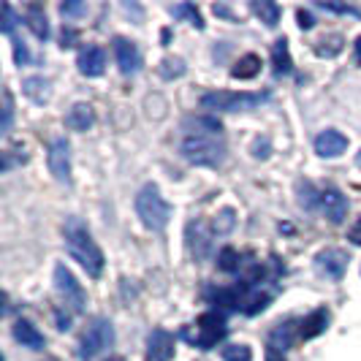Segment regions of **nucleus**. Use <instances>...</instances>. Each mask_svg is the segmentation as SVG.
I'll return each mask as SVG.
<instances>
[{"label":"nucleus","mask_w":361,"mask_h":361,"mask_svg":"<svg viewBox=\"0 0 361 361\" xmlns=\"http://www.w3.org/2000/svg\"><path fill=\"white\" fill-rule=\"evenodd\" d=\"M250 8L255 11V17L261 19L267 27H277V22H280V6L277 3H271V0H255L250 3Z\"/></svg>","instance_id":"nucleus-23"},{"label":"nucleus","mask_w":361,"mask_h":361,"mask_svg":"<svg viewBox=\"0 0 361 361\" xmlns=\"http://www.w3.org/2000/svg\"><path fill=\"white\" fill-rule=\"evenodd\" d=\"M190 329H196V334L193 331H188V326L180 331V337L185 343H190L193 348H201V350H212L226 334H228V326H226V315L223 312H217V310H209V312H204L199 315V321L196 326H190Z\"/></svg>","instance_id":"nucleus-4"},{"label":"nucleus","mask_w":361,"mask_h":361,"mask_svg":"<svg viewBox=\"0 0 361 361\" xmlns=\"http://www.w3.org/2000/svg\"><path fill=\"white\" fill-rule=\"evenodd\" d=\"M329 329V310H315L310 312L305 321H299V340H312L318 334H324Z\"/></svg>","instance_id":"nucleus-17"},{"label":"nucleus","mask_w":361,"mask_h":361,"mask_svg":"<svg viewBox=\"0 0 361 361\" xmlns=\"http://www.w3.org/2000/svg\"><path fill=\"white\" fill-rule=\"evenodd\" d=\"M318 209L329 217V223L340 226L345 217H348V199L337 188H324L321 190V199H318Z\"/></svg>","instance_id":"nucleus-11"},{"label":"nucleus","mask_w":361,"mask_h":361,"mask_svg":"<svg viewBox=\"0 0 361 361\" xmlns=\"http://www.w3.org/2000/svg\"><path fill=\"white\" fill-rule=\"evenodd\" d=\"M76 66H79V73H82V76L95 79V76H101V73L106 71V52H104L98 44H87V47L79 52V57H76Z\"/></svg>","instance_id":"nucleus-14"},{"label":"nucleus","mask_w":361,"mask_h":361,"mask_svg":"<svg viewBox=\"0 0 361 361\" xmlns=\"http://www.w3.org/2000/svg\"><path fill=\"white\" fill-rule=\"evenodd\" d=\"M63 239H66V250H68L73 261L87 271L90 277H101V271H104V253H101L98 242L92 239L90 228L79 217H68L66 220Z\"/></svg>","instance_id":"nucleus-1"},{"label":"nucleus","mask_w":361,"mask_h":361,"mask_svg":"<svg viewBox=\"0 0 361 361\" xmlns=\"http://www.w3.org/2000/svg\"><path fill=\"white\" fill-rule=\"evenodd\" d=\"M185 73V63L180 57L177 60H163L161 63V76L163 79H174V76H182Z\"/></svg>","instance_id":"nucleus-30"},{"label":"nucleus","mask_w":361,"mask_h":361,"mask_svg":"<svg viewBox=\"0 0 361 361\" xmlns=\"http://www.w3.org/2000/svg\"><path fill=\"white\" fill-rule=\"evenodd\" d=\"M109 361H123V359H109Z\"/></svg>","instance_id":"nucleus-42"},{"label":"nucleus","mask_w":361,"mask_h":361,"mask_svg":"<svg viewBox=\"0 0 361 361\" xmlns=\"http://www.w3.org/2000/svg\"><path fill=\"white\" fill-rule=\"evenodd\" d=\"M217 269L234 274V271L242 269V255L236 253L234 247H223V250L217 253Z\"/></svg>","instance_id":"nucleus-25"},{"label":"nucleus","mask_w":361,"mask_h":361,"mask_svg":"<svg viewBox=\"0 0 361 361\" xmlns=\"http://www.w3.org/2000/svg\"><path fill=\"white\" fill-rule=\"evenodd\" d=\"M171 14L177 19H190V25L196 27V30H204V19H201V14H199V8L193 6V3H180V6H174L171 8Z\"/></svg>","instance_id":"nucleus-26"},{"label":"nucleus","mask_w":361,"mask_h":361,"mask_svg":"<svg viewBox=\"0 0 361 361\" xmlns=\"http://www.w3.org/2000/svg\"><path fill=\"white\" fill-rule=\"evenodd\" d=\"M111 47H114V57H117V66H120V73H123V76H136V73L142 71L145 60H142V52H139V47H136L133 41H128V38H114Z\"/></svg>","instance_id":"nucleus-9"},{"label":"nucleus","mask_w":361,"mask_h":361,"mask_svg":"<svg viewBox=\"0 0 361 361\" xmlns=\"http://www.w3.org/2000/svg\"><path fill=\"white\" fill-rule=\"evenodd\" d=\"M264 101H269V92H204L201 106L209 111H250L258 109Z\"/></svg>","instance_id":"nucleus-5"},{"label":"nucleus","mask_w":361,"mask_h":361,"mask_svg":"<svg viewBox=\"0 0 361 361\" xmlns=\"http://www.w3.org/2000/svg\"><path fill=\"white\" fill-rule=\"evenodd\" d=\"M54 288L66 299V305H68L73 312H82V310H85V302H87L85 288H82V283L73 277V271L68 269L66 264H57V267H54Z\"/></svg>","instance_id":"nucleus-7"},{"label":"nucleus","mask_w":361,"mask_h":361,"mask_svg":"<svg viewBox=\"0 0 361 361\" xmlns=\"http://www.w3.org/2000/svg\"><path fill=\"white\" fill-rule=\"evenodd\" d=\"M182 130H188V136H220L223 126L215 117H188L182 123Z\"/></svg>","instance_id":"nucleus-18"},{"label":"nucleus","mask_w":361,"mask_h":361,"mask_svg":"<svg viewBox=\"0 0 361 361\" xmlns=\"http://www.w3.org/2000/svg\"><path fill=\"white\" fill-rule=\"evenodd\" d=\"M174 359V334L166 329H152L147 337V361Z\"/></svg>","instance_id":"nucleus-12"},{"label":"nucleus","mask_w":361,"mask_h":361,"mask_svg":"<svg viewBox=\"0 0 361 361\" xmlns=\"http://www.w3.org/2000/svg\"><path fill=\"white\" fill-rule=\"evenodd\" d=\"M223 361H253V350L247 345H226L220 348Z\"/></svg>","instance_id":"nucleus-27"},{"label":"nucleus","mask_w":361,"mask_h":361,"mask_svg":"<svg viewBox=\"0 0 361 361\" xmlns=\"http://www.w3.org/2000/svg\"><path fill=\"white\" fill-rule=\"evenodd\" d=\"M312 147H315V152L321 158H340L345 149H348V136L340 133V130H334V128H326L324 133L315 136Z\"/></svg>","instance_id":"nucleus-15"},{"label":"nucleus","mask_w":361,"mask_h":361,"mask_svg":"<svg viewBox=\"0 0 361 361\" xmlns=\"http://www.w3.org/2000/svg\"><path fill=\"white\" fill-rule=\"evenodd\" d=\"M348 239L356 245V247H361V217L350 226V231H348Z\"/></svg>","instance_id":"nucleus-37"},{"label":"nucleus","mask_w":361,"mask_h":361,"mask_svg":"<svg viewBox=\"0 0 361 361\" xmlns=\"http://www.w3.org/2000/svg\"><path fill=\"white\" fill-rule=\"evenodd\" d=\"M258 71H261V57L258 54H245L231 68V76L234 79H253V76H258Z\"/></svg>","instance_id":"nucleus-24"},{"label":"nucleus","mask_w":361,"mask_h":361,"mask_svg":"<svg viewBox=\"0 0 361 361\" xmlns=\"http://www.w3.org/2000/svg\"><path fill=\"white\" fill-rule=\"evenodd\" d=\"M318 6H321V8H326V11H334V14H350V17H361L359 8L348 6V3H329V0H321Z\"/></svg>","instance_id":"nucleus-32"},{"label":"nucleus","mask_w":361,"mask_h":361,"mask_svg":"<svg viewBox=\"0 0 361 361\" xmlns=\"http://www.w3.org/2000/svg\"><path fill=\"white\" fill-rule=\"evenodd\" d=\"M95 123V111L90 104H73L71 111L66 114V126L71 130H87Z\"/></svg>","instance_id":"nucleus-21"},{"label":"nucleus","mask_w":361,"mask_h":361,"mask_svg":"<svg viewBox=\"0 0 361 361\" xmlns=\"http://www.w3.org/2000/svg\"><path fill=\"white\" fill-rule=\"evenodd\" d=\"M54 318H57V329H60V331H68V329H71V315H68V312L57 310Z\"/></svg>","instance_id":"nucleus-36"},{"label":"nucleus","mask_w":361,"mask_h":361,"mask_svg":"<svg viewBox=\"0 0 361 361\" xmlns=\"http://www.w3.org/2000/svg\"><path fill=\"white\" fill-rule=\"evenodd\" d=\"M180 155L190 166L217 169L226 161V145L220 142V136H185L180 142Z\"/></svg>","instance_id":"nucleus-3"},{"label":"nucleus","mask_w":361,"mask_h":361,"mask_svg":"<svg viewBox=\"0 0 361 361\" xmlns=\"http://www.w3.org/2000/svg\"><path fill=\"white\" fill-rule=\"evenodd\" d=\"M356 166H359V169H361V152H359V155H356Z\"/></svg>","instance_id":"nucleus-41"},{"label":"nucleus","mask_w":361,"mask_h":361,"mask_svg":"<svg viewBox=\"0 0 361 361\" xmlns=\"http://www.w3.org/2000/svg\"><path fill=\"white\" fill-rule=\"evenodd\" d=\"M267 361H286V353L277 350V348H271V345H267Z\"/></svg>","instance_id":"nucleus-38"},{"label":"nucleus","mask_w":361,"mask_h":361,"mask_svg":"<svg viewBox=\"0 0 361 361\" xmlns=\"http://www.w3.org/2000/svg\"><path fill=\"white\" fill-rule=\"evenodd\" d=\"M348 261H350L348 253L340 250V247H329V250L315 255V267H318V271L326 274V277H331V280H340V277H343L345 269H348Z\"/></svg>","instance_id":"nucleus-13"},{"label":"nucleus","mask_w":361,"mask_h":361,"mask_svg":"<svg viewBox=\"0 0 361 361\" xmlns=\"http://www.w3.org/2000/svg\"><path fill=\"white\" fill-rule=\"evenodd\" d=\"M60 14L63 17H82V14H87V6L85 3H63L60 6Z\"/></svg>","instance_id":"nucleus-34"},{"label":"nucleus","mask_w":361,"mask_h":361,"mask_svg":"<svg viewBox=\"0 0 361 361\" xmlns=\"http://www.w3.org/2000/svg\"><path fill=\"white\" fill-rule=\"evenodd\" d=\"M25 25L30 27V33L38 38V41H47L49 38V22H47V14H44V8L33 3V6H27V11H25Z\"/></svg>","instance_id":"nucleus-20"},{"label":"nucleus","mask_w":361,"mask_h":361,"mask_svg":"<svg viewBox=\"0 0 361 361\" xmlns=\"http://www.w3.org/2000/svg\"><path fill=\"white\" fill-rule=\"evenodd\" d=\"M271 63H274V73H290L293 68V60H290V49H288V41L286 38H277L271 44Z\"/></svg>","instance_id":"nucleus-22"},{"label":"nucleus","mask_w":361,"mask_h":361,"mask_svg":"<svg viewBox=\"0 0 361 361\" xmlns=\"http://www.w3.org/2000/svg\"><path fill=\"white\" fill-rule=\"evenodd\" d=\"M356 60H359V66H361V36L356 38Z\"/></svg>","instance_id":"nucleus-40"},{"label":"nucleus","mask_w":361,"mask_h":361,"mask_svg":"<svg viewBox=\"0 0 361 361\" xmlns=\"http://www.w3.org/2000/svg\"><path fill=\"white\" fill-rule=\"evenodd\" d=\"M73 38H76V33H73V30H63V49H66V47H73V44H71Z\"/></svg>","instance_id":"nucleus-39"},{"label":"nucleus","mask_w":361,"mask_h":361,"mask_svg":"<svg viewBox=\"0 0 361 361\" xmlns=\"http://www.w3.org/2000/svg\"><path fill=\"white\" fill-rule=\"evenodd\" d=\"M136 215L149 231H163L171 220V204L163 199L155 182H147L136 193Z\"/></svg>","instance_id":"nucleus-2"},{"label":"nucleus","mask_w":361,"mask_h":361,"mask_svg":"<svg viewBox=\"0 0 361 361\" xmlns=\"http://www.w3.org/2000/svg\"><path fill=\"white\" fill-rule=\"evenodd\" d=\"M11 334H14V340H17L22 348H30V350H41V348L47 345L44 334L38 331L36 326L30 324V321H22V318L11 326Z\"/></svg>","instance_id":"nucleus-16"},{"label":"nucleus","mask_w":361,"mask_h":361,"mask_svg":"<svg viewBox=\"0 0 361 361\" xmlns=\"http://www.w3.org/2000/svg\"><path fill=\"white\" fill-rule=\"evenodd\" d=\"M17 22H19L17 11H14V8L6 3V6H3V27H0V30H3L6 36L14 38V27H17Z\"/></svg>","instance_id":"nucleus-31"},{"label":"nucleus","mask_w":361,"mask_h":361,"mask_svg":"<svg viewBox=\"0 0 361 361\" xmlns=\"http://www.w3.org/2000/svg\"><path fill=\"white\" fill-rule=\"evenodd\" d=\"M114 345V326L106 318H95L87 331L82 334V345H79V359L92 361L95 356H101L104 350H109Z\"/></svg>","instance_id":"nucleus-6"},{"label":"nucleus","mask_w":361,"mask_h":361,"mask_svg":"<svg viewBox=\"0 0 361 361\" xmlns=\"http://www.w3.org/2000/svg\"><path fill=\"white\" fill-rule=\"evenodd\" d=\"M22 90H25V95H27L33 104H47V101L52 98V85H49V79H44V76H27V79L22 82Z\"/></svg>","instance_id":"nucleus-19"},{"label":"nucleus","mask_w":361,"mask_h":361,"mask_svg":"<svg viewBox=\"0 0 361 361\" xmlns=\"http://www.w3.org/2000/svg\"><path fill=\"white\" fill-rule=\"evenodd\" d=\"M188 250L196 261H204L207 255L212 253V231L204 220H193L188 223Z\"/></svg>","instance_id":"nucleus-10"},{"label":"nucleus","mask_w":361,"mask_h":361,"mask_svg":"<svg viewBox=\"0 0 361 361\" xmlns=\"http://www.w3.org/2000/svg\"><path fill=\"white\" fill-rule=\"evenodd\" d=\"M11 120H14V98H11L8 90H3V123H0V133L3 136L11 130Z\"/></svg>","instance_id":"nucleus-28"},{"label":"nucleus","mask_w":361,"mask_h":361,"mask_svg":"<svg viewBox=\"0 0 361 361\" xmlns=\"http://www.w3.org/2000/svg\"><path fill=\"white\" fill-rule=\"evenodd\" d=\"M236 217H234V209H223L220 215H217V220L212 223V231L215 234H228L231 228H234Z\"/></svg>","instance_id":"nucleus-29"},{"label":"nucleus","mask_w":361,"mask_h":361,"mask_svg":"<svg viewBox=\"0 0 361 361\" xmlns=\"http://www.w3.org/2000/svg\"><path fill=\"white\" fill-rule=\"evenodd\" d=\"M49 171L60 185H71V145L66 139H54L47 149Z\"/></svg>","instance_id":"nucleus-8"},{"label":"nucleus","mask_w":361,"mask_h":361,"mask_svg":"<svg viewBox=\"0 0 361 361\" xmlns=\"http://www.w3.org/2000/svg\"><path fill=\"white\" fill-rule=\"evenodd\" d=\"M296 19H299V27H302V30H312V27H315V17H312L310 11H305V8L296 14Z\"/></svg>","instance_id":"nucleus-35"},{"label":"nucleus","mask_w":361,"mask_h":361,"mask_svg":"<svg viewBox=\"0 0 361 361\" xmlns=\"http://www.w3.org/2000/svg\"><path fill=\"white\" fill-rule=\"evenodd\" d=\"M11 41H14V63H17V66H27V63H30V52H27V47H25L17 36L11 38Z\"/></svg>","instance_id":"nucleus-33"}]
</instances>
